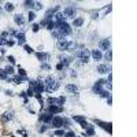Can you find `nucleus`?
<instances>
[{
    "label": "nucleus",
    "instance_id": "1",
    "mask_svg": "<svg viewBox=\"0 0 137 137\" xmlns=\"http://www.w3.org/2000/svg\"><path fill=\"white\" fill-rule=\"evenodd\" d=\"M45 85H47V91L52 92V91H56V89L59 88V82L55 78H52V77H48V78H47Z\"/></svg>",
    "mask_w": 137,
    "mask_h": 137
},
{
    "label": "nucleus",
    "instance_id": "2",
    "mask_svg": "<svg viewBox=\"0 0 137 137\" xmlns=\"http://www.w3.org/2000/svg\"><path fill=\"white\" fill-rule=\"evenodd\" d=\"M58 30L61 32V34H62V37H64V36H67V34H70L71 33V28H70V25H67V23H61L58 28Z\"/></svg>",
    "mask_w": 137,
    "mask_h": 137
},
{
    "label": "nucleus",
    "instance_id": "3",
    "mask_svg": "<svg viewBox=\"0 0 137 137\" xmlns=\"http://www.w3.org/2000/svg\"><path fill=\"white\" fill-rule=\"evenodd\" d=\"M89 55H91V52H89L88 50H81V51L77 52V56L81 59L82 63H86L89 61Z\"/></svg>",
    "mask_w": 137,
    "mask_h": 137
},
{
    "label": "nucleus",
    "instance_id": "4",
    "mask_svg": "<svg viewBox=\"0 0 137 137\" xmlns=\"http://www.w3.org/2000/svg\"><path fill=\"white\" fill-rule=\"evenodd\" d=\"M75 14H77V11H75L74 7H67V8H64V11H63V17L64 18H74Z\"/></svg>",
    "mask_w": 137,
    "mask_h": 137
},
{
    "label": "nucleus",
    "instance_id": "5",
    "mask_svg": "<svg viewBox=\"0 0 137 137\" xmlns=\"http://www.w3.org/2000/svg\"><path fill=\"white\" fill-rule=\"evenodd\" d=\"M51 122H52V126H55V128H61V126H63V123H64L63 118H61V117H53Z\"/></svg>",
    "mask_w": 137,
    "mask_h": 137
},
{
    "label": "nucleus",
    "instance_id": "6",
    "mask_svg": "<svg viewBox=\"0 0 137 137\" xmlns=\"http://www.w3.org/2000/svg\"><path fill=\"white\" fill-rule=\"evenodd\" d=\"M99 47H100V50H103V51H108L110 50V40H107V39L102 40V41H100V44H99Z\"/></svg>",
    "mask_w": 137,
    "mask_h": 137
},
{
    "label": "nucleus",
    "instance_id": "7",
    "mask_svg": "<svg viewBox=\"0 0 137 137\" xmlns=\"http://www.w3.org/2000/svg\"><path fill=\"white\" fill-rule=\"evenodd\" d=\"M67 47H69V41L67 40H59L58 41V48L61 51H66Z\"/></svg>",
    "mask_w": 137,
    "mask_h": 137
},
{
    "label": "nucleus",
    "instance_id": "8",
    "mask_svg": "<svg viewBox=\"0 0 137 137\" xmlns=\"http://www.w3.org/2000/svg\"><path fill=\"white\" fill-rule=\"evenodd\" d=\"M91 55L95 61H100V59H102V52H100V50H93L91 52Z\"/></svg>",
    "mask_w": 137,
    "mask_h": 137
},
{
    "label": "nucleus",
    "instance_id": "9",
    "mask_svg": "<svg viewBox=\"0 0 137 137\" xmlns=\"http://www.w3.org/2000/svg\"><path fill=\"white\" fill-rule=\"evenodd\" d=\"M14 21H15L17 25H23V23H25V19L22 18V15H21V14L15 15V17H14Z\"/></svg>",
    "mask_w": 137,
    "mask_h": 137
},
{
    "label": "nucleus",
    "instance_id": "10",
    "mask_svg": "<svg viewBox=\"0 0 137 137\" xmlns=\"http://www.w3.org/2000/svg\"><path fill=\"white\" fill-rule=\"evenodd\" d=\"M108 70H110V69L107 67L106 64H100V66L97 67V71H99L100 74H106V73H108Z\"/></svg>",
    "mask_w": 137,
    "mask_h": 137
},
{
    "label": "nucleus",
    "instance_id": "11",
    "mask_svg": "<svg viewBox=\"0 0 137 137\" xmlns=\"http://www.w3.org/2000/svg\"><path fill=\"white\" fill-rule=\"evenodd\" d=\"M43 91H44V85H43V84H39V82H37V84L34 85L33 92H36V93H41Z\"/></svg>",
    "mask_w": 137,
    "mask_h": 137
},
{
    "label": "nucleus",
    "instance_id": "12",
    "mask_svg": "<svg viewBox=\"0 0 137 137\" xmlns=\"http://www.w3.org/2000/svg\"><path fill=\"white\" fill-rule=\"evenodd\" d=\"M61 111H62L61 106H51L50 107V112H52V114H56V112H61Z\"/></svg>",
    "mask_w": 137,
    "mask_h": 137
},
{
    "label": "nucleus",
    "instance_id": "13",
    "mask_svg": "<svg viewBox=\"0 0 137 137\" xmlns=\"http://www.w3.org/2000/svg\"><path fill=\"white\" fill-rule=\"evenodd\" d=\"M61 64L62 66H67V64L71 62V58H67V56H61Z\"/></svg>",
    "mask_w": 137,
    "mask_h": 137
},
{
    "label": "nucleus",
    "instance_id": "14",
    "mask_svg": "<svg viewBox=\"0 0 137 137\" xmlns=\"http://www.w3.org/2000/svg\"><path fill=\"white\" fill-rule=\"evenodd\" d=\"M17 39H18V43H19V44H25V34H23V33H18Z\"/></svg>",
    "mask_w": 137,
    "mask_h": 137
},
{
    "label": "nucleus",
    "instance_id": "15",
    "mask_svg": "<svg viewBox=\"0 0 137 137\" xmlns=\"http://www.w3.org/2000/svg\"><path fill=\"white\" fill-rule=\"evenodd\" d=\"M82 23H84V19H82V18H75L74 22H73V25H74L75 28H78V26L82 25Z\"/></svg>",
    "mask_w": 137,
    "mask_h": 137
},
{
    "label": "nucleus",
    "instance_id": "16",
    "mask_svg": "<svg viewBox=\"0 0 137 137\" xmlns=\"http://www.w3.org/2000/svg\"><path fill=\"white\" fill-rule=\"evenodd\" d=\"M66 91H67V92H73V93H74V92L78 91V88H77L75 85H73V84H70V85L66 86Z\"/></svg>",
    "mask_w": 137,
    "mask_h": 137
},
{
    "label": "nucleus",
    "instance_id": "17",
    "mask_svg": "<svg viewBox=\"0 0 137 137\" xmlns=\"http://www.w3.org/2000/svg\"><path fill=\"white\" fill-rule=\"evenodd\" d=\"M25 80H26L25 77H14V78L11 80V81H13L14 84H21V82H22V81H25Z\"/></svg>",
    "mask_w": 137,
    "mask_h": 137
},
{
    "label": "nucleus",
    "instance_id": "18",
    "mask_svg": "<svg viewBox=\"0 0 137 137\" xmlns=\"http://www.w3.org/2000/svg\"><path fill=\"white\" fill-rule=\"evenodd\" d=\"M41 119H43L44 122H50V121H52V115H50V114H45L44 117H41Z\"/></svg>",
    "mask_w": 137,
    "mask_h": 137
},
{
    "label": "nucleus",
    "instance_id": "19",
    "mask_svg": "<svg viewBox=\"0 0 137 137\" xmlns=\"http://www.w3.org/2000/svg\"><path fill=\"white\" fill-rule=\"evenodd\" d=\"M77 48V44L75 43H70V41H69V47H67V50L69 51H74Z\"/></svg>",
    "mask_w": 137,
    "mask_h": 137
},
{
    "label": "nucleus",
    "instance_id": "20",
    "mask_svg": "<svg viewBox=\"0 0 137 137\" xmlns=\"http://www.w3.org/2000/svg\"><path fill=\"white\" fill-rule=\"evenodd\" d=\"M7 11H13L14 10V4L13 3H6V7H4Z\"/></svg>",
    "mask_w": 137,
    "mask_h": 137
},
{
    "label": "nucleus",
    "instance_id": "21",
    "mask_svg": "<svg viewBox=\"0 0 137 137\" xmlns=\"http://www.w3.org/2000/svg\"><path fill=\"white\" fill-rule=\"evenodd\" d=\"M4 71H6V74L8 75V74H13V73H14V69L11 67V66H7V67L4 69Z\"/></svg>",
    "mask_w": 137,
    "mask_h": 137
},
{
    "label": "nucleus",
    "instance_id": "22",
    "mask_svg": "<svg viewBox=\"0 0 137 137\" xmlns=\"http://www.w3.org/2000/svg\"><path fill=\"white\" fill-rule=\"evenodd\" d=\"M74 121L80 122V123H84V122H85V118H84V117H74Z\"/></svg>",
    "mask_w": 137,
    "mask_h": 137
},
{
    "label": "nucleus",
    "instance_id": "23",
    "mask_svg": "<svg viewBox=\"0 0 137 137\" xmlns=\"http://www.w3.org/2000/svg\"><path fill=\"white\" fill-rule=\"evenodd\" d=\"M0 78H3V80L7 78V74H6V71L2 70V69H0Z\"/></svg>",
    "mask_w": 137,
    "mask_h": 137
},
{
    "label": "nucleus",
    "instance_id": "24",
    "mask_svg": "<svg viewBox=\"0 0 137 137\" xmlns=\"http://www.w3.org/2000/svg\"><path fill=\"white\" fill-rule=\"evenodd\" d=\"M33 7H34V10H41L43 6H41L40 3H33Z\"/></svg>",
    "mask_w": 137,
    "mask_h": 137
},
{
    "label": "nucleus",
    "instance_id": "25",
    "mask_svg": "<svg viewBox=\"0 0 137 137\" xmlns=\"http://www.w3.org/2000/svg\"><path fill=\"white\" fill-rule=\"evenodd\" d=\"M3 44H7V40L4 39V36H3V37H0V45H3Z\"/></svg>",
    "mask_w": 137,
    "mask_h": 137
},
{
    "label": "nucleus",
    "instance_id": "26",
    "mask_svg": "<svg viewBox=\"0 0 137 137\" xmlns=\"http://www.w3.org/2000/svg\"><path fill=\"white\" fill-rule=\"evenodd\" d=\"M25 51H26L28 53H32V52H33V50H32L29 45H25Z\"/></svg>",
    "mask_w": 137,
    "mask_h": 137
},
{
    "label": "nucleus",
    "instance_id": "27",
    "mask_svg": "<svg viewBox=\"0 0 137 137\" xmlns=\"http://www.w3.org/2000/svg\"><path fill=\"white\" fill-rule=\"evenodd\" d=\"M36 18V15H34V13H29V21H33Z\"/></svg>",
    "mask_w": 137,
    "mask_h": 137
},
{
    "label": "nucleus",
    "instance_id": "28",
    "mask_svg": "<svg viewBox=\"0 0 137 137\" xmlns=\"http://www.w3.org/2000/svg\"><path fill=\"white\" fill-rule=\"evenodd\" d=\"M64 136H66V137H75V134H74L73 132H69V133H64Z\"/></svg>",
    "mask_w": 137,
    "mask_h": 137
},
{
    "label": "nucleus",
    "instance_id": "29",
    "mask_svg": "<svg viewBox=\"0 0 137 137\" xmlns=\"http://www.w3.org/2000/svg\"><path fill=\"white\" fill-rule=\"evenodd\" d=\"M55 134L56 136H64V132L63 130H58V132H55Z\"/></svg>",
    "mask_w": 137,
    "mask_h": 137
},
{
    "label": "nucleus",
    "instance_id": "30",
    "mask_svg": "<svg viewBox=\"0 0 137 137\" xmlns=\"http://www.w3.org/2000/svg\"><path fill=\"white\" fill-rule=\"evenodd\" d=\"M37 56H39L40 59H45V58H47V55H45V53H37Z\"/></svg>",
    "mask_w": 137,
    "mask_h": 137
},
{
    "label": "nucleus",
    "instance_id": "31",
    "mask_svg": "<svg viewBox=\"0 0 137 137\" xmlns=\"http://www.w3.org/2000/svg\"><path fill=\"white\" fill-rule=\"evenodd\" d=\"M19 74H21L22 77H25V74H26V73H25V70H23V69H19Z\"/></svg>",
    "mask_w": 137,
    "mask_h": 137
},
{
    "label": "nucleus",
    "instance_id": "32",
    "mask_svg": "<svg viewBox=\"0 0 137 137\" xmlns=\"http://www.w3.org/2000/svg\"><path fill=\"white\" fill-rule=\"evenodd\" d=\"M86 134L92 136V134H93V130H92V129H88V130H86Z\"/></svg>",
    "mask_w": 137,
    "mask_h": 137
},
{
    "label": "nucleus",
    "instance_id": "33",
    "mask_svg": "<svg viewBox=\"0 0 137 137\" xmlns=\"http://www.w3.org/2000/svg\"><path fill=\"white\" fill-rule=\"evenodd\" d=\"M39 28H40V25H33V30H34V32H37V30H39Z\"/></svg>",
    "mask_w": 137,
    "mask_h": 137
},
{
    "label": "nucleus",
    "instance_id": "34",
    "mask_svg": "<svg viewBox=\"0 0 137 137\" xmlns=\"http://www.w3.org/2000/svg\"><path fill=\"white\" fill-rule=\"evenodd\" d=\"M6 119H11V112H7V114H6Z\"/></svg>",
    "mask_w": 137,
    "mask_h": 137
},
{
    "label": "nucleus",
    "instance_id": "35",
    "mask_svg": "<svg viewBox=\"0 0 137 137\" xmlns=\"http://www.w3.org/2000/svg\"><path fill=\"white\" fill-rule=\"evenodd\" d=\"M28 95H29V96H33V89H29V91H28Z\"/></svg>",
    "mask_w": 137,
    "mask_h": 137
},
{
    "label": "nucleus",
    "instance_id": "36",
    "mask_svg": "<svg viewBox=\"0 0 137 137\" xmlns=\"http://www.w3.org/2000/svg\"><path fill=\"white\" fill-rule=\"evenodd\" d=\"M8 59H10V62H11V63H15V61H14V58H13V56H10Z\"/></svg>",
    "mask_w": 137,
    "mask_h": 137
}]
</instances>
